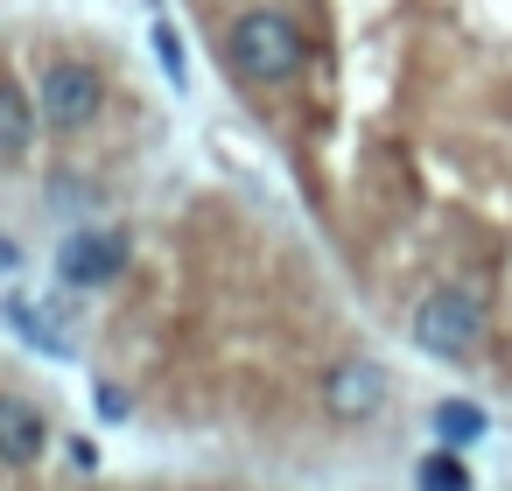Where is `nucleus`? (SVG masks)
I'll use <instances>...</instances> for the list:
<instances>
[{
  "mask_svg": "<svg viewBox=\"0 0 512 491\" xmlns=\"http://www.w3.org/2000/svg\"><path fill=\"white\" fill-rule=\"evenodd\" d=\"M36 127H43L36 92H22L15 78H0V162H22L36 148Z\"/></svg>",
  "mask_w": 512,
  "mask_h": 491,
  "instance_id": "0eeeda50",
  "label": "nucleus"
},
{
  "mask_svg": "<svg viewBox=\"0 0 512 491\" xmlns=\"http://www.w3.org/2000/svg\"><path fill=\"white\" fill-rule=\"evenodd\" d=\"M484 428H491V421H484V407H477V400H435V435H442V449H449V456H456V449H470Z\"/></svg>",
  "mask_w": 512,
  "mask_h": 491,
  "instance_id": "6e6552de",
  "label": "nucleus"
},
{
  "mask_svg": "<svg viewBox=\"0 0 512 491\" xmlns=\"http://www.w3.org/2000/svg\"><path fill=\"white\" fill-rule=\"evenodd\" d=\"M414 491H470V470H463V456H449V449L421 456V470H414Z\"/></svg>",
  "mask_w": 512,
  "mask_h": 491,
  "instance_id": "1a4fd4ad",
  "label": "nucleus"
},
{
  "mask_svg": "<svg viewBox=\"0 0 512 491\" xmlns=\"http://www.w3.org/2000/svg\"><path fill=\"white\" fill-rule=\"evenodd\" d=\"M50 414L36 407V400H22V393H0V463L8 470H29V463H43V449H50Z\"/></svg>",
  "mask_w": 512,
  "mask_h": 491,
  "instance_id": "423d86ee",
  "label": "nucleus"
},
{
  "mask_svg": "<svg viewBox=\"0 0 512 491\" xmlns=\"http://www.w3.org/2000/svg\"><path fill=\"white\" fill-rule=\"evenodd\" d=\"M120 267H127V239L120 232H71L64 239V253H57V274L71 281V288H106V281H120Z\"/></svg>",
  "mask_w": 512,
  "mask_h": 491,
  "instance_id": "39448f33",
  "label": "nucleus"
},
{
  "mask_svg": "<svg viewBox=\"0 0 512 491\" xmlns=\"http://www.w3.org/2000/svg\"><path fill=\"white\" fill-rule=\"evenodd\" d=\"M484 295L477 288H463V281H442V288H428L421 302H414V344L428 351V358H470L477 344H484Z\"/></svg>",
  "mask_w": 512,
  "mask_h": 491,
  "instance_id": "f03ea898",
  "label": "nucleus"
},
{
  "mask_svg": "<svg viewBox=\"0 0 512 491\" xmlns=\"http://www.w3.org/2000/svg\"><path fill=\"white\" fill-rule=\"evenodd\" d=\"M155 57H162V71H169V85H190V71H183V43H176V29L155 15Z\"/></svg>",
  "mask_w": 512,
  "mask_h": 491,
  "instance_id": "9d476101",
  "label": "nucleus"
},
{
  "mask_svg": "<svg viewBox=\"0 0 512 491\" xmlns=\"http://www.w3.org/2000/svg\"><path fill=\"white\" fill-rule=\"evenodd\" d=\"M36 113L50 134H85L106 113V71L85 57H50L36 71Z\"/></svg>",
  "mask_w": 512,
  "mask_h": 491,
  "instance_id": "7ed1b4c3",
  "label": "nucleus"
},
{
  "mask_svg": "<svg viewBox=\"0 0 512 491\" xmlns=\"http://www.w3.org/2000/svg\"><path fill=\"white\" fill-rule=\"evenodd\" d=\"M92 407H99L106 421H127V407H134V400H127V386H113V379H99V386H92Z\"/></svg>",
  "mask_w": 512,
  "mask_h": 491,
  "instance_id": "9b49d317",
  "label": "nucleus"
},
{
  "mask_svg": "<svg viewBox=\"0 0 512 491\" xmlns=\"http://www.w3.org/2000/svg\"><path fill=\"white\" fill-rule=\"evenodd\" d=\"M225 64H232L246 85H288V78H302V64H309V36H302L281 8H246V15L225 29Z\"/></svg>",
  "mask_w": 512,
  "mask_h": 491,
  "instance_id": "f257e3e1",
  "label": "nucleus"
},
{
  "mask_svg": "<svg viewBox=\"0 0 512 491\" xmlns=\"http://www.w3.org/2000/svg\"><path fill=\"white\" fill-rule=\"evenodd\" d=\"M386 393H393V379H386V365L379 358H358V351H344V358H330L323 372H316V400H323V414L330 421H372L379 407H386Z\"/></svg>",
  "mask_w": 512,
  "mask_h": 491,
  "instance_id": "20e7f679",
  "label": "nucleus"
}]
</instances>
